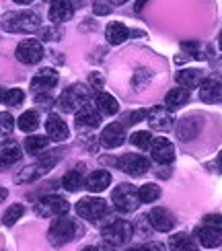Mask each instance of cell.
<instances>
[{"instance_id":"51","label":"cell","mask_w":222,"mask_h":251,"mask_svg":"<svg viewBox=\"0 0 222 251\" xmlns=\"http://www.w3.org/2000/svg\"><path fill=\"white\" fill-rule=\"evenodd\" d=\"M218 44H220V50H222V31H220V37H218Z\"/></svg>"},{"instance_id":"39","label":"cell","mask_w":222,"mask_h":251,"mask_svg":"<svg viewBox=\"0 0 222 251\" xmlns=\"http://www.w3.org/2000/svg\"><path fill=\"white\" fill-rule=\"evenodd\" d=\"M181 50H183V51H189V54H192L194 58H202V56L197 54V51H199V46L196 44V41H183V44H181Z\"/></svg>"},{"instance_id":"44","label":"cell","mask_w":222,"mask_h":251,"mask_svg":"<svg viewBox=\"0 0 222 251\" xmlns=\"http://www.w3.org/2000/svg\"><path fill=\"white\" fill-rule=\"evenodd\" d=\"M6 196H8V190H6V187L0 185V204H2V202L6 200Z\"/></svg>"},{"instance_id":"5","label":"cell","mask_w":222,"mask_h":251,"mask_svg":"<svg viewBox=\"0 0 222 251\" xmlns=\"http://www.w3.org/2000/svg\"><path fill=\"white\" fill-rule=\"evenodd\" d=\"M111 202L115 206V210L122 214H130L140 206L138 190L132 183H122L111 192Z\"/></svg>"},{"instance_id":"32","label":"cell","mask_w":222,"mask_h":251,"mask_svg":"<svg viewBox=\"0 0 222 251\" xmlns=\"http://www.w3.org/2000/svg\"><path fill=\"white\" fill-rule=\"evenodd\" d=\"M152 138L154 136L150 132H146V130H138V132H134L130 136V142L136 146V149H142V151H148L150 149V144H152Z\"/></svg>"},{"instance_id":"15","label":"cell","mask_w":222,"mask_h":251,"mask_svg":"<svg viewBox=\"0 0 222 251\" xmlns=\"http://www.w3.org/2000/svg\"><path fill=\"white\" fill-rule=\"evenodd\" d=\"M146 122L156 132H167V130L173 128V116L167 107H152L150 111H148Z\"/></svg>"},{"instance_id":"21","label":"cell","mask_w":222,"mask_h":251,"mask_svg":"<svg viewBox=\"0 0 222 251\" xmlns=\"http://www.w3.org/2000/svg\"><path fill=\"white\" fill-rule=\"evenodd\" d=\"M74 15V6L70 0H54L49 6V21L51 23H66Z\"/></svg>"},{"instance_id":"11","label":"cell","mask_w":222,"mask_h":251,"mask_svg":"<svg viewBox=\"0 0 222 251\" xmlns=\"http://www.w3.org/2000/svg\"><path fill=\"white\" fill-rule=\"evenodd\" d=\"M199 99L204 103H220L222 101V76L218 72L210 75L199 85Z\"/></svg>"},{"instance_id":"27","label":"cell","mask_w":222,"mask_h":251,"mask_svg":"<svg viewBox=\"0 0 222 251\" xmlns=\"http://www.w3.org/2000/svg\"><path fill=\"white\" fill-rule=\"evenodd\" d=\"M169 247H171V251H197L194 239L189 237L187 233L171 235V239H169Z\"/></svg>"},{"instance_id":"13","label":"cell","mask_w":222,"mask_h":251,"mask_svg":"<svg viewBox=\"0 0 222 251\" xmlns=\"http://www.w3.org/2000/svg\"><path fill=\"white\" fill-rule=\"evenodd\" d=\"M101 144L105 146V149H118V146H122L125 142V126L120 124V122H113L109 126H105L103 132H101Z\"/></svg>"},{"instance_id":"24","label":"cell","mask_w":222,"mask_h":251,"mask_svg":"<svg viewBox=\"0 0 222 251\" xmlns=\"http://www.w3.org/2000/svg\"><path fill=\"white\" fill-rule=\"evenodd\" d=\"M130 33H132V31L125 27L123 23H120V21H113V23H109L107 27H105V37H107V41L111 46L123 44V41L130 37Z\"/></svg>"},{"instance_id":"7","label":"cell","mask_w":222,"mask_h":251,"mask_svg":"<svg viewBox=\"0 0 222 251\" xmlns=\"http://www.w3.org/2000/svg\"><path fill=\"white\" fill-rule=\"evenodd\" d=\"M76 214L84 221H91V223H99L101 218H107L109 214V208H107V202L103 198H93V196H87L82 200L76 202Z\"/></svg>"},{"instance_id":"49","label":"cell","mask_w":222,"mask_h":251,"mask_svg":"<svg viewBox=\"0 0 222 251\" xmlns=\"http://www.w3.org/2000/svg\"><path fill=\"white\" fill-rule=\"evenodd\" d=\"M218 165H220V171H222V151H220V154H218Z\"/></svg>"},{"instance_id":"43","label":"cell","mask_w":222,"mask_h":251,"mask_svg":"<svg viewBox=\"0 0 222 251\" xmlns=\"http://www.w3.org/2000/svg\"><path fill=\"white\" fill-rule=\"evenodd\" d=\"M146 4H148V0H136V13H140Z\"/></svg>"},{"instance_id":"29","label":"cell","mask_w":222,"mask_h":251,"mask_svg":"<svg viewBox=\"0 0 222 251\" xmlns=\"http://www.w3.org/2000/svg\"><path fill=\"white\" fill-rule=\"evenodd\" d=\"M62 185H64V190H68V192H78L84 185L82 171L80 169H70L64 177H62Z\"/></svg>"},{"instance_id":"42","label":"cell","mask_w":222,"mask_h":251,"mask_svg":"<svg viewBox=\"0 0 222 251\" xmlns=\"http://www.w3.org/2000/svg\"><path fill=\"white\" fill-rule=\"evenodd\" d=\"M146 249L148 251H165V245L158 241H150V243H146Z\"/></svg>"},{"instance_id":"17","label":"cell","mask_w":222,"mask_h":251,"mask_svg":"<svg viewBox=\"0 0 222 251\" xmlns=\"http://www.w3.org/2000/svg\"><path fill=\"white\" fill-rule=\"evenodd\" d=\"M46 132H48V138L56 140V142H64L70 136V130H68L66 122L62 120L60 116H56V113L48 116V120H46Z\"/></svg>"},{"instance_id":"20","label":"cell","mask_w":222,"mask_h":251,"mask_svg":"<svg viewBox=\"0 0 222 251\" xmlns=\"http://www.w3.org/2000/svg\"><path fill=\"white\" fill-rule=\"evenodd\" d=\"M111 183V173L105 171V169H99V171H93L87 179H84V187L91 192V194H101L109 187Z\"/></svg>"},{"instance_id":"34","label":"cell","mask_w":222,"mask_h":251,"mask_svg":"<svg viewBox=\"0 0 222 251\" xmlns=\"http://www.w3.org/2000/svg\"><path fill=\"white\" fill-rule=\"evenodd\" d=\"M23 99H25V93L21 89H8V91H4L2 103H4V105H10V107H17V105L23 103Z\"/></svg>"},{"instance_id":"6","label":"cell","mask_w":222,"mask_h":251,"mask_svg":"<svg viewBox=\"0 0 222 251\" xmlns=\"http://www.w3.org/2000/svg\"><path fill=\"white\" fill-rule=\"evenodd\" d=\"M101 235L105 239V243L120 247V245H125L130 241V237L134 235V226L128 221H123V218H115V221H109L103 226Z\"/></svg>"},{"instance_id":"1","label":"cell","mask_w":222,"mask_h":251,"mask_svg":"<svg viewBox=\"0 0 222 251\" xmlns=\"http://www.w3.org/2000/svg\"><path fill=\"white\" fill-rule=\"evenodd\" d=\"M41 27V19L33 10H13L0 17V29L6 33H35Z\"/></svg>"},{"instance_id":"12","label":"cell","mask_w":222,"mask_h":251,"mask_svg":"<svg viewBox=\"0 0 222 251\" xmlns=\"http://www.w3.org/2000/svg\"><path fill=\"white\" fill-rule=\"evenodd\" d=\"M44 58V46L37 39H23L17 46V60L23 64H37Z\"/></svg>"},{"instance_id":"38","label":"cell","mask_w":222,"mask_h":251,"mask_svg":"<svg viewBox=\"0 0 222 251\" xmlns=\"http://www.w3.org/2000/svg\"><path fill=\"white\" fill-rule=\"evenodd\" d=\"M93 10H95V15H109L111 6H109V2H105V0H95Z\"/></svg>"},{"instance_id":"18","label":"cell","mask_w":222,"mask_h":251,"mask_svg":"<svg viewBox=\"0 0 222 251\" xmlns=\"http://www.w3.org/2000/svg\"><path fill=\"white\" fill-rule=\"evenodd\" d=\"M76 126L80 130H95L101 126V113L97 111V107H93L91 103L84 105L76 111Z\"/></svg>"},{"instance_id":"36","label":"cell","mask_w":222,"mask_h":251,"mask_svg":"<svg viewBox=\"0 0 222 251\" xmlns=\"http://www.w3.org/2000/svg\"><path fill=\"white\" fill-rule=\"evenodd\" d=\"M204 226L216 228V231L222 233V216H220V214H206V216H204Z\"/></svg>"},{"instance_id":"16","label":"cell","mask_w":222,"mask_h":251,"mask_svg":"<svg viewBox=\"0 0 222 251\" xmlns=\"http://www.w3.org/2000/svg\"><path fill=\"white\" fill-rule=\"evenodd\" d=\"M148 221H150L152 228H156L158 233H171L175 226V216L167 210V208H152L150 214H148Z\"/></svg>"},{"instance_id":"33","label":"cell","mask_w":222,"mask_h":251,"mask_svg":"<svg viewBox=\"0 0 222 251\" xmlns=\"http://www.w3.org/2000/svg\"><path fill=\"white\" fill-rule=\"evenodd\" d=\"M23 214H25V206H23V204H13V206H8L6 212L2 214V225L13 226Z\"/></svg>"},{"instance_id":"19","label":"cell","mask_w":222,"mask_h":251,"mask_svg":"<svg viewBox=\"0 0 222 251\" xmlns=\"http://www.w3.org/2000/svg\"><path fill=\"white\" fill-rule=\"evenodd\" d=\"M21 156H23V152H21V146L15 140L0 142V171H4L6 167L19 163Z\"/></svg>"},{"instance_id":"2","label":"cell","mask_w":222,"mask_h":251,"mask_svg":"<svg viewBox=\"0 0 222 251\" xmlns=\"http://www.w3.org/2000/svg\"><path fill=\"white\" fill-rule=\"evenodd\" d=\"M62 151H49L46 154H41L37 163L33 165H27L25 169H21L15 175V183H31V181H37L41 175H46L49 169H54V165L60 161Z\"/></svg>"},{"instance_id":"4","label":"cell","mask_w":222,"mask_h":251,"mask_svg":"<svg viewBox=\"0 0 222 251\" xmlns=\"http://www.w3.org/2000/svg\"><path fill=\"white\" fill-rule=\"evenodd\" d=\"M89 103H91V89L80 85V82L66 87L64 91H62V95L58 97L60 109L68 111V113H76L80 107L89 105Z\"/></svg>"},{"instance_id":"8","label":"cell","mask_w":222,"mask_h":251,"mask_svg":"<svg viewBox=\"0 0 222 251\" xmlns=\"http://www.w3.org/2000/svg\"><path fill=\"white\" fill-rule=\"evenodd\" d=\"M70 210V204L62 196H44L35 204V214L41 218H58Z\"/></svg>"},{"instance_id":"30","label":"cell","mask_w":222,"mask_h":251,"mask_svg":"<svg viewBox=\"0 0 222 251\" xmlns=\"http://www.w3.org/2000/svg\"><path fill=\"white\" fill-rule=\"evenodd\" d=\"M48 144H49L48 136H39V134L37 136H27L25 138V152L27 154H39Z\"/></svg>"},{"instance_id":"40","label":"cell","mask_w":222,"mask_h":251,"mask_svg":"<svg viewBox=\"0 0 222 251\" xmlns=\"http://www.w3.org/2000/svg\"><path fill=\"white\" fill-rule=\"evenodd\" d=\"M60 29H51V27H48V29H41V39H46V41H51V39H60Z\"/></svg>"},{"instance_id":"48","label":"cell","mask_w":222,"mask_h":251,"mask_svg":"<svg viewBox=\"0 0 222 251\" xmlns=\"http://www.w3.org/2000/svg\"><path fill=\"white\" fill-rule=\"evenodd\" d=\"M82 251H99V249H97V247H93V245H91V247H84Z\"/></svg>"},{"instance_id":"47","label":"cell","mask_w":222,"mask_h":251,"mask_svg":"<svg viewBox=\"0 0 222 251\" xmlns=\"http://www.w3.org/2000/svg\"><path fill=\"white\" fill-rule=\"evenodd\" d=\"M109 2H113V4H123V2H128V0H109Z\"/></svg>"},{"instance_id":"45","label":"cell","mask_w":222,"mask_h":251,"mask_svg":"<svg viewBox=\"0 0 222 251\" xmlns=\"http://www.w3.org/2000/svg\"><path fill=\"white\" fill-rule=\"evenodd\" d=\"M125 251H148V249H146V243H144V245H134V247H128Z\"/></svg>"},{"instance_id":"28","label":"cell","mask_w":222,"mask_h":251,"mask_svg":"<svg viewBox=\"0 0 222 251\" xmlns=\"http://www.w3.org/2000/svg\"><path fill=\"white\" fill-rule=\"evenodd\" d=\"M17 126H19V130H23V132H35L37 126H39V113L35 109H29L25 113H21Z\"/></svg>"},{"instance_id":"10","label":"cell","mask_w":222,"mask_h":251,"mask_svg":"<svg viewBox=\"0 0 222 251\" xmlns=\"http://www.w3.org/2000/svg\"><path fill=\"white\" fill-rule=\"evenodd\" d=\"M150 156L152 161L158 163V165H171L175 161V144L171 140H167L165 136H156L152 138V144H150Z\"/></svg>"},{"instance_id":"22","label":"cell","mask_w":222,"mask_h":251,"mask_svg":"<svg viewBox=\"0 0 222 251\" xmlns=\"http://www.w3.org/2000/svg\"><path fill=\"white\" fill-rule=\"evenodd\" d=\"M204 80V72L199 68H185V70H179L177 72V82L179 87L185 89V91H192L197 89Z\"/></svg>"},{"instance_id":"3","label":"cell","mask_w":222,"mask_h":251,"mask_svg":"<svg viewBox=\"0 0 222 251\" xmlns=\"http://www.w3.org/2000/svg\"><path fill=\"white\" fill-rule=\"evenodd\" d=\"M78 233H80V226L74 218L58 216V218H54V223H51L49 231H48V241L54 247H62V245L70 243L74 237H78Z\"/></svg>"},{"instance_id":"9","label":"cell","mask_w":222,"mask_h":251,"mask_svg":"<svg viewBox=\"0 0 222 251\" xmlns=\"http://www.w3.org/2000/svg\"><path fill=\"white\" fill-rule=\"evenodd\" d=\"M118 169H122L123 173H128L132 177H142L150 169V161L146 156L138 154V152H125L122 156H118V163H115Z\"/></svg>"},{"instance_id":"35","label":"cell","mask_w":222,"mask_h":251,"mask_svg":"<svg viewBox=\"0 0 222 251\" xmlns=\"http://www.w3.org/2000/svg\"><path fill=\"white\" fill-rule=\"evenodd\" d=\"M15 128V118L6 111H0V136H10Z\"/></svg>"},{"instance_id":"41","label":"cell","mask_w":222,"mask_h":251,"mask_svg":"<svg viewBox=\"0 0 222 251\" xmlns=\"http://www.w3.org/2000/svg\"><path fill=\"white\" fill-rule=\"evenodd\" d=\"M89 80H91V85H93L95 89H101V87H103V78H101V76L97 75V72H93V75H91V78H89Z\"/></svg>"},{"instance_id":"26","label":"cell","mask_w":222,"mask_h":251,"mask_svg":"<svg viewBox=\"0 0 222 251\" xmlns=\"http://www.w3.org/2000/svg\"><path fill=\"white\" fill-rule=\"evenodd\" d=\"M189 101V91L181 89V87H175L167 93V97H165V107L169 111H175V109H181L185 103Z\"/></svg>"},{"instance_id":"31","label":"cell","mask_w":222,"mask_h":251,"mask_svg":"<svg viewBox=\"0 0 222 251\" xmlns=\"http://www.w3.org/2000/svg\"><path fill=\"white\" fill-rule=\"evenodd\" d=\"M138 198L142 204H150V202H156L161 198V187L156 183H144L142 187H138Z\"/></svg>"},{"instance_id":"46","label":"cell","mask_w":222,"mask_h":251,"mask_svg":"<svg viewBox=\"0 0 222 251\" xmlns=\"http://www.w3.org/2000/svg\"><path fill=\"white\" fill-rule=\"evenodd\" d=\"M15 2H17V4H31L33 0H15Z\"/></svg>"},{"instance_id":"14","label":"cell","mask_w":222,"mask_h":251,"mask_svg":"<svg viewBox=\"0 0 222 251\" xmlns=\"http://www.w3.org/2000/svg\"><path fill=\"white\" fill-rule=\"evenodd\" d=\"M56 85H58V72L54 68H41L37 75L31 78V89H33L37 95L49 93Z\"/></svg>"},{"instance_id":"23","label":"cell","mask_w":222,"mask_h":251,"mask_svg":"<svg viewBox=\"0 0 222 251\" xmlns=\"http://www.w3.org/2000/svg\"><path fill=\"white\" fill-rule=\"evenodd\" d=\"M95 107H97L101 116H115V113L120 111V103L113 95H109V93L99 91L97 95H95Z\"/></svg>"},{"instance_id":"25","label":"cell","mask_w":222,"mask_h":251,"mask_svg":"<svg viewBox=\"0 0 222 251\" xmlns=\"http://www.w3.org/2000/svg\"><path fill=\"white\" fill-rule=\"evenodd\" d=\"M196 237H197V241L202 243L206 249L220 247V243H222V233L216 231V228H210V226H199V228H196Z\"/></svg>"},{"instance_id":"50","label":"cell","mask_w":222,"mask_h":251,"mask_svg":"<svg viewBox=\"0 0 222 251\" xmlns=\"http://www.w3.org/2000/svg\"><path fill=\"white\" fill-rule=\"evenodd\" d=\"M2 99H4V89L0 87V103H2Z\"/></svg>"},{"instance_id":"37","label":"cell","mask_w":222,"mask_h":251,"mask_svg":"<svg viewBox=\"0 0 222 251\" xmlns=\"http://www.w3.org/2000/svg\"><path fill=\"white\" fill-rule=\"evenodd\" d=\"M146 116H148V111H146V109H136V111L128 113V120H125V126L138 124V122H142V120H144Z\"/></svg>"}]
</instances>
